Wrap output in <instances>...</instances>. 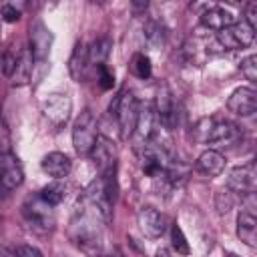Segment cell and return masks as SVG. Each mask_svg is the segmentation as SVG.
<instances>
[{
    "mask_svg": "<svg viewBox=\"0 0 257 257\" xmlns=\"http://www.w3.org/2000/svg\"><path fill=\"white\" fill-rule=\"evenodd\" d=\"M102 225L100 215L80 197L78 209L70 221V239L88 257H102Z\"/></svg>",
    "mask_w": 257,
    "mask_h": 257,
    "instance_id": "1",
    "label": "cell"
},
{
    "mask_svg": "<svg viewBox=\"0 0 257 257\" xmlns=\"http://www.w3.org/2000/svg\"><path fill=\"white\" fill-rule=\"evenodd\" d=\"M108 112L116 118L118 128H120V137L128 139L135 133V124H137V116H139V102L135 98V94L131 90H120L114 100L108 106Z\"/></svg>",
    "mask_w": 257,
    "mask_h": 257,
    "instance_id": "2",
    "label": "cell"
},
{
    "mask_svg": "<svg viewBox=\"0 0 257 257\" xmlns=\"http://www.w3.org/2000/svg\"><path fill=\"white\" fill-rule=\"evenodd\" d=\"M96 118L90 108H84L72 124V145L80 157H88L96 141Z\"/></svg>",
    "mask_w": 257,
    "mask_h": 257,
    "instance_id": "3",
    "label": "cell"
},
{
    "mask_svg": "<svg viewBox=\"0 0 257 257\" xmlns=\"http://www.w3.org/2000/svg\"><path fill=\"white\" fill-rule=\"evenodd\" d=\"M22 215L32 227H36L40 231H52L54 229V223H56L54 209L48 203H44L40 199V195H32L22 203Z\"/></svg>",
    "mask_w": 257,
    "mask_h": 257,
    "instance_id": "4",
    "label": "cell"
},
{
    "mask_svg": "<svg viewBox=\"0 0 257 257\" xmlns=\"http://www.w3.org/2000/svg\"><path fill=\"white\" fill-rule=\"evenodd\" d=\"M255 38V28L249 26L243 18L237 20L235 24L223 28L217 32V44L223 50H235V48H245L253 42Z\"/></svg>",
    "mask_w": 257,
    "mask_h": 257,
    "instance_id": "5",
    "label": "cell"
},
{
    "mask_svg": "<svg viewBox=\"0 0 257 257\" xmlns=\"http://www.w3.org/2000/svg\"><path fill=\"white\" fill-rule=\"evenodd\" d=\"M155 112L157 120L165 131H173L179 124V110L173 100V92L167 84H161L157 90V100H155Z\"/></svg>",
    "mask_w": 257,
    "mask_h": 257,
    "instance_id": "6",
    "label": "cell"
},
{
    "mask_svg": "<svg viewBox=\"0 0 257 257\" xmlns=\"http://www.w3.org/2000/svg\"><path fill=\"white\" fill-rule=\"evenodd\" d=\"M239 137H241V133H239L237 124H233L231 120H219V118L209 116V128H207V139H205L207 145L229 147V145L237 143Z\"/></svg>",
    "mask_w": 257,
    "mask_h": 257,
    "instance_id": "7",
    "label": "cell"
},
{
    "mask_svg": "<svg viewBox=\"0 0 257 257\" xmlns=\"http://www.w3.org/2000/svg\"><path fill=\"white\" fill-rule=\"evenodd\" d=\"M227 187L233 193H239V195H253L255 189H257L255 163H247V165L231 169L229 177H227Z\"/></svg>",
    "mask_w": 257,
    "mask_h": 257,
    "instance_id": "8",
    "label": "cell"
},
{
    "mask_svg": "<svg viewBox=\"0 0 257 257\" xmlns=\"http://www.w3.org/2000/svg\"><path fill=\"white\" fill-rule=\"evenodd\" d=\"M227 108L237 116H251L257 110V92L249 86H239L231 92Z\"/></svg>",
    "mask_w": 257,
    "mask_h": 257,
    "instance_id": "9",
    "label": "cell"
},
{
    "mask_svg": "<svg viewBox=\"0 0 257 257\" xmlns=\"http://www.w3.org/2000/svg\"><path fill=\"white\" fill-rule=\"evenodd\" d=\"M22 181H24V171L18 163V157H14L12 153H6L0 161V185L4 193L18 189Z\"/></svg>",
    "mask_w": 257,
    "mask_h": 257,
    "instance_id": "10",
    "label": "cell"
},
{
    "mask_svg": "<svg viewBox=\"0 0 257 257\" xmlns=\"http://www.w3.org/2000/svg\"><path fill=\"white\" fill-rule=\"evenodd\" d=\"M70 108H72V102H70V98H68L66 94H50V96L42 102V112H44V116H46L52 124H56V126H60V124H64V122L68 120Z\"/></svg>",
    "mask_w": 257,
    "mask_h": 257,
    "instance_id": "11",
    "label": "cell"
},
{
    "mask_svg": "<svg viewBox=\"0 0 257 257\" xmlns=\"http://www.w3.org/2000/svg\"><path fill=\"white\" fill-rule=\"evenodd\" d=\"M88 157L94 161V165H96V169H98L100 173H104V171L116 167V147H114V143H112L110 139H106V137H100V135L96 137L94 147H92V151H90Z\"/></svg>",
    "mask_w": 257,
    "mask_h": 257,
    "instance_id": "12",
    "label": "cell"
},
{
    "mask_svg": "<svg viewBox=\"0 0 257 257\" xmlns=\"http://www.w3.org/2000/svg\"><path fill=\"white\" fill-rule=\"evenodd\" d=\"M52 44V34L42 22H34L30 26V52L36 62H46Z\"/></svg>",
    "mask_w": 257,
    "mask_h": 257,
    "instance_id": "13",
    "label": "cell"
},
{
    "mask_svg": "<svg viewBox=\"0 0 257 257\" xmlns=\"http://www.w3.org/2000/svg\"><path fill=\"white\" fill-rule=\"evenodd\" d=\"M159 120H157V112H155V106L151 102H145L139 106V116H137V124H135V139H137V145H145L155 128H157Z\"/></svg>",
    "mask_w": 257,
    "mask_h": 257,
    "instance_id": "14",
    "label": "cell"
},
{
    "mask_svg": "<svg viewBox=\"0 0 257 257\" xmlns=\"http://www.w3.org/2000/svg\"><path fill=\"white\" fill-rule=\"evenodd\" d=\"M235 22H237L235 14L223 6L211 4V6H205V10L201 12V24L209 30H215V32H219V30H223Z\"/></svg>",
    "mask_w": 257,
    "mask_h": 257,
    "instance_id": "15",
    "label": "cell"
},
{
    "mask_svg": "<svg viewBox=\"0 0 257 257\" xmlns=\"http://www.w3.org/2000/svg\"><path fill=\"white\" fill-rule=\"evenodd\" d=\"M137 223L141 227V231L147 235V237H161L167 229V223H165V217L155 209V207H143L139 213H137Z\"/></svg>",
    "mask_w": 257,
    "mask_h": 257,
    "instance_id": "16",
    "label": "cell"
},
{
    "mask_svg": "<svg viewBox=\"0 0 257 257\" xmlns=\"http://www.w3.org/2000/svg\"><path fill=\"white\" fill-rule=\"evenodd\" d=\"M70 169H72V161H70V157L64 155V153L54 151V153H48V155L42 159V171H44L46 175H50L52 179H56V181L68 177Z\"/></svg>",
    "mask_w": 257,
    "mask_h": 257,
    "instance_id": "17",
    "label": "cell"
},
{
    "mask_svg": "<svg viewBox=\"0 0 257 257\" xmlns=\"http://www.w3.org/2000/svg\"><path fill=\"white\" fill-rule=\"evenodd\" d=\"M195 169L205 177H217L225 169V157L217 149H207L197 157Z\"/></svg>",
    "mask_w": 257,
    "mask_h": 257,
    "instance_id": "18",
    "label": "cell"
},
{
    "mask_svg": "<svg viewBox=\"0 0 257 257\" xmlns=\"http://www.w3.org/2000/svg\"><path fill=\"white\" fill-rule=\"evenodd\" d=\"M86 70H88V48L84 42H76L68 58V72L76 82H80L86 78Z\"/></svg>",
    "mask_w": 257,
    "mask_h": 257,
    "instance_id": "19",
    "label": "cell"
},
{
    "mask_svg": "<svg viewBox=\"0 0 257 257\" xmlns=\"http://www.w3.org/2000/svg\"><path fill=\"white\" fill-rule=\"evenodd\" d=\"M237 237L249 247L257 245V219L251 211H241L239 213V217H237Z\"/></svg>",
    "mask_w": 257,
    "mask_h": 257,
    "instance_id": "20",
    "label": "cell"
},
{
    "mask_svg": "<svg viewBox=\"0 0 257 257\" xmlns=\"http://www.w3.org/2000/svg\"><path fill=\"white\" fill-rule=\"evenodd\" d=\"M189 175H191V167H189L187 163L175 161V159H171V161L167 163L165 173H163L165 181H167L171 187H183V185L189 181Z\"/></svg>",
    "mask_w": 257,
    "mask_h": 257,
    "instance_id": "21",
    "label": "cell"
},
{
    "mask_svg": "<svg viewBox=\"0 0 257 257\" xmlns=\"http://www.w3.org/2000/svg\"><path fill=\"white\" fill-rule=\"evenodd\" d=\"M110 48H112V40L108 36L96 38L90 44V48H88V64H92L96 68L102 66V64H106V58L110 54Z\"/></svg>",
    "mask_w": 257,
    "mask_h": 257,
    "instance_id": "22",
    "label": "cell"
},
{
    "mask_svg": "<svg viewBox=\"0 0 257 257\" xmlns=\"http://www.w3.org/2000/svg\"><path fill=\"white\" fill-rule=\"evenodd\" d=\"M34 58H32V52L30 48H24L20 54H18V62H16V68H14V74L10 76L12 78V84H26L30 80V74H32V64Z\"/></svg>",
    "mask_w": 257,
    "mask_h": 257,
    "instance_id": "23",
    "label": "cell"
},
{
    "mask_svg": "<svg viewBox=\"0 0 257 257\" xmlns=\"http://www.w3.org/2000/svg\"><path fill=\"white\" fill-rule=\"evenodd\" d=\"M143 32H145V38H147V42L151 46H163L165 40H167V28H165V24L159 22V20H155V18H151V20L145 22Z\"/></svg>",
    "mask_w": 257,
    "mask_h": 257,
    "instance_id": "24",
    "label": "cell"
},
{
    "mask_svg": "<svg viewBox=\"0 0 257 257\" xmlns=\"http://www.w3.org/2000/svg\"><path fill=\"white\" fill-rule=\"evenodd\" d=\"M38 195H40V199H42L44 203H48L50 207H56V205H60V203L64 201V197H66V185H62L60 181H54V183H50V185H44Z\"/></svg>",
    "mask_w": 257,
    "mask_h": 257,
    "instance_id": "25",
    "label": "cell"
},
{
    "mask_svg": "<svg viewBox=\"0 0 257 257\" xmlns=\"http://www.w3.org/2000/svg\"><path fill=\"white\" fill-rule=\"evenodd\" d=\"M131 72L141 78V80H147L151 74H153V64H151V58L143 52H137L131 60Z\"/></svg>",
    "mask_w": 257,
    "mask_h": 257,
    "instance_id": "26",
    "label": "cell"
},
{
    "mask_svg": "<svg viewBox=\"0 0 257 257\" xmlns=\"http://www.w3.org/2000/svg\"><path fill=\"white\" fill-rule=\"evenodd\" d=\"M171 245L173 249L179 253V255H189L191 253V247H189V241L183 233V229L179 225H173L171 227Z\"/></svg>",
    "mask_w": 257,
    "mask_h": 257,
    "instance_id": "27",
    "label": "cell"
},
{
    "mask_svg": "<svg viewBox=\"0 0 257 257\" xmlns=\"http://www.w3.org/2000/svg\"><path fill=\"white\" fill-rule=\"evenodd\" d=\"M215 209H217L219 215H225V213H229L233 209V197H231L229 191L221 189V191L215 193Z\"/></svg>",
    "mask_w": 257,
    "mask_h": 257,
    "instance_id": "28",
    "label": "cell"
},
{
    "mask_svg": "<svg viewBox=\"0 0 257 257\" xmlns=\"http://www.w3.org/2000/svg\"><path fill=\"white\" fill-rule=\"evenodd\" d=\"M241 72L249 82L257 80V56L255 54H249L241 60Z\"/></svg>",
    "mask_w": 257,
    "mask_h": 257,
    "instance_id": "29",
    "label": "cell"
},
{
    "mask_svg": "<svg viewBox=\"0 0 257 257\" xmlns=\"http://www.w3.org/2000/svg\"><path fill=\"white\" fill-rule=\"evenodd\" d=\"M16 62H18V56L12 52V50H6L0 58V70L6 74V76H12L14 74V68H16Z\"/></svg>",
    "mask_w": 257,
    "mask_h": 257,
    "instance_id": "30",
    "label": "cell"
},
{
    "mask_svg": "<svg viewBox=\"0 0 257 257\" xmlns=\"http://www.w3.org/2000/svg\"><path fill=\"white\" fill-rule=\"evenodd\" d=\"M98 84H100L102 90H108V88H112V84H114V76H112V72L108 70L106 64L98 66Z\"/></svg>",
    "mask_w": 257,
    "mask_h": 257,
    "instance_id": "31",
    "label": "cell"
},
{
    "mask_svg": "<svg viewBox=\"0 0 257 257\" xmlns=\"http://www.w3.org/2000/svg\"><path fill=\"white\" fill-rule=\"evenodd\" d=\"M16 257H42L40 249L32 247V245H18L14 251H12Z\"/></svg>",
    "mask_w": 257,
    "mask_h": 257,
    "instance_id": "32",
    "label": "cell"
},
{
    "mask_svg": "<svg viewBox=\"0 0 257 257\" xmlns=\"http://www.w3.org/2000/svg\"><path fill=\"white\" fill-rule=\"evenodd\" d=\"M0 14H2V18H4L6 22H16V20L20 18V10H16L12 4H4V6L0 8Z\"/></svg>",
    "mask_w": 257,
    "mask_h": 257,
    "instance_id": "33",
    "label": "cell"
},
{
    "mask_svg": "<svg viewBox=\"0 0 257 257\" xmlns=\"http://www.w3.org/2000/svg\"><path fill=\"white\" fill-rule=\"evenodd\" d=\"M249 26H257V2H249L247 4V10H245V18H243Z\"/></svg>",
    "mask_w": 257,
    "mask_h": 257,
    "instance_id": "34",
    "label": "cell"
},
{
    "mask_svg": "<svg viewBox=\"0 0 257 257\" xmlns=\"http://www.w3.org/2000/svg\"><path fill=\"white\" fill-rule=\"evenodd\" d=\"M133 8L135 10H145L147 8V2H133Z\"/></svg>",
    "mask_w": 257,
    "mask_h": 257,
    "instance_id": "35",
    "label": "cell"
},
{
    "mask_svg": "<svg viewBox=\"0 0 257 257\" xmlns=\"http://www.w3.org/2000/svg\"><path fill=\"white\" fill-rule=\"evenodd\" d=\"M0 257H16L14 253H10L8 249H4V247H0Z\"/></svg>",
    "mask_w": 257,
    "mask_h": 257,
    "instance_id": "36",
    "label": "cell"
},
{
    "mask_svg": "<svg viewBox=\"0 0 257 257\" xmlns=\"http://www.w3.org/2000/svg\"><path fill=\"white\" fill-rule=\"evenodd\" d=\"M159 257H169V253L167 251H159Z\"/></svg>",
    "mask_w": 257,
    "mask_h": 257,
    "instance_id": "37",
    "label": "cell"
},
{
    "mask_svg": "<svg viewBox=\"0 0 257 257\" xmlns=\"http://www.w3.org/2000/svg\"><path fill=\"white\" fill-rule=\"evenodd\" d=\"M106 257H120V255H118V253H114V255H106Z\"/></svg>",
    "mask_w": 257,
    "mask_h": 257,
    "instance_id": "38",
    "label": "cell"
},
{
    "mask_svg": "<svg viewBox=\"0 0 257 257\" xmlns=\"http://www.w3.org/2000/svg\"><path fill=\"white\" fill-rule=\"evenodd\" d=\"M225 257H237V255H233V253H229V255H225Z\"/></svg>",
    "mask_w": 257,
    "mask_h": 257,
    "instance_id": "39",
    "label": "cell"
},
{
    "mask_svg": "<svg viewBox=\"0 0 257 257\" xmlns=\"http://www.w3.org/2000/svg\"><path fill=\"white\" fill-rule=\"evenodd\" d=\"M0 112H2V110H0ZM0 118H2V114H0Z\"/></svg>",
    "mask_w": 257,
    "mask_h": 257,
    "instance_id": "40",
    "label": "cell"
}]
</instances>
